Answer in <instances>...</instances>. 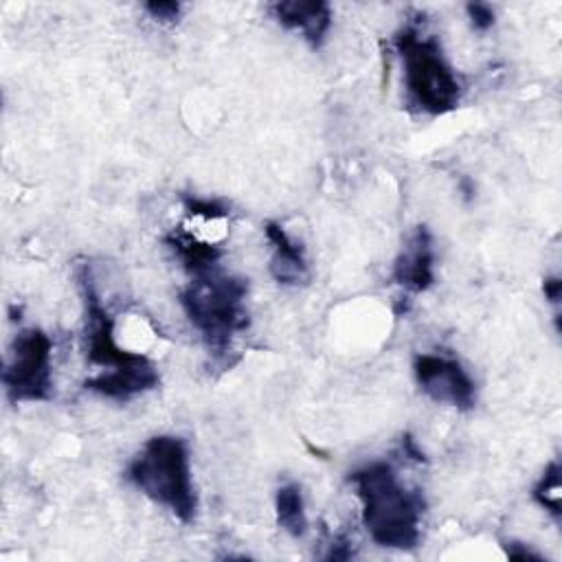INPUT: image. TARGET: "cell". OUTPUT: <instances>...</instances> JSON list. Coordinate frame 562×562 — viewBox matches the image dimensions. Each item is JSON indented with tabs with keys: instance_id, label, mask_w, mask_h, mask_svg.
<instances>
[{
	"instance_id": "obj_1",
	"label": "cell",
	"mask_w": 562,
	"mask_h": 562,
	"mask_svg": "<svg viewBox=\"0 0 562 562\" xmlns=\"http://www.w3.org/2000/svg\"><path fill=\"white\" fill-rule=\"evenodd\" d=\"M77 281L86 314V360L101 371L83 382V389L108 400L127 402L160 384L158 367L138 351H127L114 334V318L103 305L88 263L77 266Z\"/></svg>"
},
{
	"instance_id": "obj_2",
	"label": "cell",
	"mask_w": 562,
	"mask_h": 562,
	"mask_svg": "<svg viewBox=\"0 0 562 562\" xmlns=\"http://www.w3.org/2000/svg\"><path fill=\"white\" fill-rule=\"evenodd\" d=\"M349 483L362 507V525L369 538L397 551H411L422 540L426 501L419 490L402 483L389 461H371L349 472Z\"/></svg>"
},
{
	"instance_id": "obj_3",
	"label": "cell",
	"mask_w": 562,
	"mask_h": 562,
	"mask_svg": "<svg viewBox=\"0 0 562 562\" xmlns=\"http://www.w3.org/2000/svg\"><path fill=\"white\" fill-rule=\"evenodd\" d=\"M189 277V283L178 294L180 307L200 334L209 353H213L215 360H222L231 353L235 336L250 325L246 310L248 281L224 272L220 266Z\"/></svg>"
},
{
	"instance_id": "obj_4",
	"label": "cell",
	"mask_w": 562,
	"mask_h": 562,
	"mask_svg": "<svg viewBox=\"0 0 562 562\" xmlns=\"http://www.w3.org/2000/svg\"><path fill=\"white\" fill-rule=\"evenodd\" d=\"M125 479L151 503L171 512L184 525L198 514L187 441L176 435L149 437L125 468Z\"/></svg>"
},
{
	"instance_id": "obj_5",
	"label": "cell",
	"mask_w": 562,
	"mask_h": 562,
	"mask_svg": "<svg viewBox=\"0 0 562 562\" xmlns=\"http://www.w3.org/2000/svg\"><path fill=\"white\" fill-rule=\"evenodd\" d=\"M393 44L402 61V81L411 105L430 116L459 108L463 88L435 35L426 33L419 22H408L397 31Z\"/></svg>"
},
{
	"instance_id": "obj_6",
	"label": "cell",
	"mask_w": 562,
	"mask_h": 562,
	"mask_svg": "<svg viewBox=\"0 0 562 562\" xmlns=\"http://www.w3.org/2000/svg\"><path fill=\"white\" fill-rule=\"evenodd\" d=\"M2 386L11 404L53 397V340L44 329L26 327L13 338Z\"/></svg>"
},
{
	"instance_id": "obj_7",
	"label": "cell",
	"mask_w": 562,
	"mask_h": 562,
	"mask_svg": "<svg viewBox=\"0 0 562 562\" xmlns=\"http://www.w3.org/2000/svg\"><path fill=\"white\" fill-rule=\"evenodd\" d=\"M413 373L422 393L432 402L454 406L457 411L474 408L476 384L454 356L417 353L413 358Z\"/></svg>"
},
{
	"instance_id": "obj_8",
	"label": "cell",
	"mask_w": 562,
	"mask_h": 562,
	"mask_svg": "<svg viewBox=\"0 0 562 562\" xmlns=\"http://www.w3.org/2000/svg\"><path fill=\"white\" fill-rule=\"evenodd\" d=\"M391 283L406 294H422L435 283V246L426 224L413 228L391 268Z\"/></svg>"
},
{
	"instance_id": "obj_9",
	"label": "cell",
	"mask_w": 562,
	"mask_h": 562,
	"mask_svg": "<svg viewBox=\"0 0 562 562\" xmlns=\"http://www.w3.org/2000/svg\"><path fill=\"white\" fill-rule=\"evenodd\" d=\"M263 235L270 244V277L281 285H303L310 281V266L305 259V250L299 241H294L288 231L279 224L268 220L263 224Z\"/></svg>"
},
{
	"instance_id": "obj_10",
	"label": "cell",
	"mask_w": 562,
	"mask_h": 562,
	"mask_svg": "<svg viewBox=\"0 0 562 562\" xmlns=\"http://www.w3.org/2000/svg\"><path fill=\"white\" fill-rule=\"evenodd\" d=\"M272 18L288 31H299L301 37L312 46L321 48L331 29V7L327 2H303L288 0L270 4Z\"/></svg>"
},
{
	"instance_id": "obj_11",
	"label": "cell",
	"mask_w": 562,
	"mask_h": 562,
	"mask_svg": "<svg viewBox=\"0 0 562 562\" xmlns=\"http://www.w3.org/2000/svg\"><path fill=\"white\" fill-rule=\"evenodd\" d=\"M162 241L176 255V259L187 270V274H198V272L220 266V259L224 255V250L217 244H211L182 226L171 228L162 237Z\"/></svg>"
},
{
	"instance_id": "obj_12",
	"label": "cell",
	"mask_w": 562,
	"mask_h": 562,
	"mask_svg": "<svg viewBox=\"0 0 562 562\" xmlns=\"http://www.w3.org/2000/svg\"><path fill=\"white\" fill-rule=\"evenodd\" d=\"M277 525L292 538H301L307 531V514L303 492L296 483H283L274 494Z\"/></svg>"
},
{
	"instance_id": "obj_13",
	"label": "cell",
	"mask_w": 562,
	"mask_h": 562,
	"mask_svg": "<svg viewBox=\"0 0 562 562\" xmlns=\"http://www.w3.org/2000/svg\"><path fill=\"white\" fill-rule=\"evenodd\" d=\"M531 498L538 507L551 514L553 520L562 516V483H560V461L553 459L531 487Z\"/></svg>"
},
{
	"instance_id": "obj_14",
	"label": "cell",
	"mask_w": 562,
	"mask_h": 562,
	"mask_svg": "<svg viewBox=\"0 0 562 562\" xmlns=\"http://www.w3.org/2000/svg\"><path fill=\"white\" fill-rule=\"evenodd\" d=\"M182 204H184V211L193 217H200V220H226L228 217V206L220 200H211V198H198V195H184L182 198Z\"/></svg>"
},
{
	"instance_id": "obj_15",
	"label": "cell",
	"mask_w": 562,
	"mask_h": 562,
	"mask_svg": "<svg viewBox=\"0 0 562 562\" xmlns=\"http://www.w3.org/2000/svg\"><path fill=\"white\" fill-rule=\"evenodd\" d=\"M465 13H468V20L472 24L474 31L479 33H485L494 26L496 22V15H494V9L485 2H468L465 4Z\"/></svg>"
},
{
	"instance_id": "obj_16",
	"label": "cell",
	"mask_w": 562,
	"mask_h": 562,
	"mask_svg": "<svg viewBox=\"0 0 562 562\" xmlns=\"http://www.w3.org/2000/svg\"><path fill=\"white\" fill-rule=\"evenodd\" d=\"M147 15L158 24H173L180 18L182 4L180 2H147L143 4Z\"/></svg>"
},
{
	"instance_id": "obj_17",
	"label": "cell",
	"mask_w": 562,
	"mask_h": 562,
	"mask_svg": "<svg viewBox=\"0 0 562 562\" xmlns=\"http://www.w3.org/2000/svg\"><path fill=\"white\" fill-rule=\"evenodd\" d=\"M349 558H353V542L345 533L334 536L329 542V551L325 553V560H349Z\"/></svg>"
},
{
	"instance_id": "obj_18",
	"label": "cell",
	"mask_w": 562,
	"mask_h": 562,
	"mask_svg": "<svg viewBox=\"0 0 562 562\" xmlns=\"http://www.w3.org/2000/svg\"><path fill=\"white\" fill-rule=\"evenodd\" d=\"M501 547L505 549L507 558H512V560H540V553L531 551V549H529L527 544H522V542L509 540V542H503Z\"/></svg>"
},
{
	"instance_id": "obj_19",
	"label": "cell",
	"mask_w": 562,
	"mask_h": 562,
	"mask_svg": "<svg viewBox=\"0 0 562 562\" xmlns=\"http://www.w3.org/2000/svg\"><path fill=\"white\" fill-rule=\"evenodd\" d=\"M542 292H544V299L558 307L560 303V294H562V281L558 277H547L542 281Z\"/></svg>"
},
{
	"instance_id": "obj_20",
	"label": "cell",
	"mask_w": 562,
	"mask_h": 562,
	"mask_svg": "<svg viewBox=\"0 0 562 562\" xmlns=\"http://www.w3.org/2000/svg\"><path fill=\"white\" fill-rule=\"evenodd\" d=\"M402 452H404V457H408L413 461H426L424 452L417 448V443H415V439L411 435L402 437Z\"/></svg>"
}]
</instances>
